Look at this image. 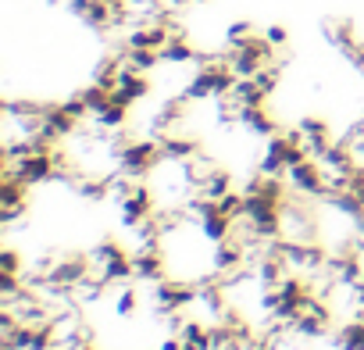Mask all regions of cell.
Returning a JSON list of instances; mask_svg holds the SVG:
<instances>
[{
  "label": "cell",
  "mask_w": 364,
  "mask_h": 350,
  "mask_svg": "<svg viewBox=\"0 0 364 350\" xmlns=\"http://www.w3.org/2000/svg\"><path fill=\"white\" fill-rule=\"evenodd\" d=\"M164 268H168V258H164L161 247H154V250H132V275H136V282L157 286L164 279Z\"/></svg>",
  "instance_id": "1"
},
{
  "label": "cell",
  "mask_w": 364,
  "mask_h": 350,
  "mask_svg": "<svg viewBox=\"0 0 364 350\" xmlns=\"http://www.w3.org/2000/svg\"><path fill=\"white\" fill-rule=\"evenodd\" d=\"M150 93H154L150 75H146V72H132V68L125 65V72H122V83H118L114 97H122L125 104H139V100H146Z\"/></svg>",
  "instance_id": "2"
},
{
  "label": "cell",
  "mask_w": 364,
  "mask_h": 350,
  "mask_svg": "<svg viewBox=\"0 0 364 350\" xmlns=\"http://www.w3.org/2000/svg\"><path fill=\"white\" fill-rule=\"evenodd\" d=\"M136 307H139V290H136V286H122V290H118V297H114V314L129 318Z\"/></svg>",
  "instance_id": "3"
},
{
  "label": "cell",
  "mask_w": 364,
  "mask_h": 350,
  "mask_svg": "<svg viewBox=\"0 0 364 350\" xmlns=\"http://www.w3.org/2000/svg\"><path fill=\"white\" fill-rule=\"evenodd\" d=\"M250 36H257V29H254L250 22H236V26H229V33H225V43H229V47H243Z\"/></svg>",
  "instance_id": "4"
},
{
  "label": "cell",
  "mask_w": 364,
  "mask_h": 350,
  "mask_svg": "<svg viewBox=\"0 0 364 350\" xmlns=\"http://www.w3.org/2000/svg\"><path fill=\"white\" fill-rule=\"evenodd\" d=\"M0 272H18V275H22V254H18L15 247L0 250Z\"/></svg>",
  "instance_id": "5"
},
{
  "label": "cell",
  "mask_w": 364,
  "mask_h": 350,
  "mask_svg": "<svg viewBox=\"0 0 364 350\" xmlns=\"http://www.w3.org/2000/svg\"><path fill=\"white\" fill-rule=\"evenodd\" d=\"M264 36H268V43H272V47H279V51L289 43V29H286V26H272Z\"/></svg>",
  "instance_id": "6"
}]
</instances>
